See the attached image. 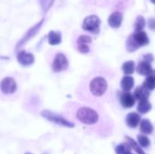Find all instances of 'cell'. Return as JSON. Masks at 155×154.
Returning a JSON list of instances; mask_svg holds the SVG:
<instances>
[{
  "label": "cell",
  "mask_w": 155,
  "mask_h": 154,
  "mask_svg": "<svg viewBox=\"0 0 155 154\" xmlns=\"http://www.w3.org/2000/svg\"><path fill=\"white\" fill-rule=\"evenodd\" d=\"M87 90L94 97H102L108 90L107 80L102 75H95L86 78L80 83L78 91Z\"/></svg>",
  "instance_id": "1"
},
{
  "label": "cell",
  "mask_w": 155,
  "mask_h": 154,
  "mask_svg": "<svg viewBox=\"0 0 155 154\" xmlns=\"http://www.w3.org/2000/svg\"><path fill=\"white\" fill-rule=\"evenodd\" d=\"M45 59L51 71L54 74L65 72L69 67L68 58L61 51L54 49L48 50L45 54Z\"/></svg>",
  "instance_id": "2"
},
{
  "label": "cell",
  "mask_w": 155,
  "mask_h": 154,
  "mask_svg": "<svg viewBox=\"0 0 155 154\" xmlns=\"http://www.w3.org/2000/svg\"><path fill=\"white\" fill-rule=\"evenodd\" d=\"M18 80L13 75H6L0 80V95L9 98L14 97L19 91Z\"/></svg>",
  "instance_id": "3"
},
{
  "label": "cell",
  "mask_w": 155,
  "mask_h": 154,
  "mask_svg": "<svg viewBox=\"0 0 155 154\" xmlns=\"http://www.w3.org/2000/svg\"><path fill=\"white\" fill-rule=\"evenodd\" d=\"M75 117L84 124H94L99 120V115L96 111L92 108L82 106L75 112Z\"/></svg>",
  "instance_id": "4"
},
{
  "label": "cell",
  "mask_w": 155,
  "mask_h": 154,
  "mask_svg": "<svg viewBox=\"0 0 155 154\" xmlns=\"http://www.w3.org/2000/svg\"><path fill=\"white\" fill-rule=\"evenodd\" d=\"M100 25H101V20L100 18L95 15H88L84 18L82 27L84 30L92 33V34H98L100 31Z\"/></svg>",
  "instance_id": "5"
},
{
  "label": "cell",
  "mask_w": 155,
  "mask_h": 154,
  "mask_svg": "<svg viewBox=\"0 0 155 154\" xmlns=\"http://www.w3.org/2000/svg\"><path fill=\"white\" fill-rule=\"evenodd\" d=\"M41 115L45 118L46 120L52 122V123H54L56 124H59V125H62V126H64V127H69V128H73L74 126V124L69 121H67L66 119H64V117H62L61 115L59 114H56L51 111H48V110H44L42 113H41Z\"/></svg>",
  "instance_id": "6"
},
{
  "label": "cell",
  "mask_w": 155,
  "mask_h": 154,
  "mask_svg": "<svg viewBox=\"0 0 155 154\" xmlns=\"http://www.w3.org/2000/svg\"><path fill=\"white\" fill-rule=\"evenodd\" d=\"M44 22H45V19L43 18L39 23H37L36 25H33L25 34H24V36L20 39V41L16 44V46H15V50H18L19 48H21V47H23L26 43H27V41H29L31 38H33L38 32H39V30L41 29V27H42V25H43V24H44Z\"/></svg>",
  "instance_id": "7"
},
{
  "label": "cell",
  "mask_w": 155,
  "mask_h": 154,
  "mask_svg": "<svg viewBox=\"0 0 155 154\" xmlns=\"http://www.w3.org/2000/svg\"><path fill=\"white\" fill-rule=\"evenodd\" d=\"M16 60L19 64L24 67H28L34 64L35 58L32 53L26 52L23 49H20L16 52Z\"/></svg>",
  "instance_id": "8"
},
{
  "label": "cell",
  "mask_w": 155,
  "mask_h": 154,
  "mask_svg": "<svg viewBox=\"0 0 155 154\" xmlns=\"http://www.w3.org/2000/svg\"><path fill=\"white\" fill-rule=\"evenodd\" d=\"M134 43L136 44V45L138 47H141V46H144V45H147L149 44V38H148V35L147 34L144 32V31H135L134 34H131Z\"/></svg>",
  "instance_id": "9"
},
{
  "label": "cell",
  "mask_w": 155,
  "mask_h": 154,
  "mask_svg": "<svg viewBox=\"0 0 155 154\" xmlns=\"http://www.w3.org/2000/svg\"><path fill=\"white\" fill-rule=\"evenodd\" d=\"M135 97L129 92H124L121 94L120 102L124 108H132L135 104Z\"/></svg>",
  "instance_id": "10"
},
{
  "label": "cell",
  "mask_w": 155,
  "mask_h": 154,
  "mask_svg": "<svg viewBox=\"0 0 155 154\" xmlns=\"http://www.w3.org/2000/svg\"><path fill=\"white\" fill-rule=\"evenodd\" d=\"M124 15L121 12H114L108 18V24L112 28H119L122 25Z\"/></svg>",
  "instance_id": "11"
},
{
  "label": "cell",
  "mask_w": 155,
  "mask_h": 154,
  "mask_svg": "<svg viewBox=\"0 0 155 154\" xmlns=\"http://www.w3.org/2000/svg\"><path fill=\"white\" fill-rule=\"evenodd\" d=\"M153 67H152V65H151V63L143 60L142 62H140V63L138 64V66H137V73H138L139 74L148 76V75H150L151 74H153Z\"/></svg>",
  "instance_id": "12"
},
{
  "label": "cell",
  "mask_w": 155,
  "mask_h": 154,
  "mask_svg": "<svg viewBox=\"0 0 155 154\" xmlns=\"http://www.w3.org/2000/svg\"><path fill=\"white\" fill-rule=\"evenodd\" d=\"M134 95L135 97V99L142 101V100H147L150 96V91L148 89H146L143 85L142 86H138L134 93Z\"/></svg>",
  "instance_id": "13"
},
{
  "label": "cell",
  "mask_w": 155,
  "mask_h": 154,
  "mask_svg": "<svg viewBox=\"0 0 155 154\" xmlns=\"http://www.w3.org/2000/svg\"><path fill=\"white\" fill-rule=\"evenodd\" d=\"M47 40L51 45H58L62 42V34L60 32L50 31L47 34Z\"/></svg>",
  "instance_id": "14"
},
{
  "label": "cell",
  "mask_w": 155,
  "mask_h": 154,
  "mask_svg": "<svg viewBox=\"0 0 155 154\" xmlns=\"http://www.w3.org/2000/svg\"><path fill=\"white\" fill-rule=\"evenodd\" d=\"M141 123V116L136 113H130L126 116V123L131 128H135Z\"/></svg>",
  "instance_id": "15"
},
{
  "label": "cell",
  "mask_w": 155,
  "mask_h": 154,
  "mask_svg": "<svg viewBox=\"0 0 155 154\" xmlns=\"http://www.w3.org/2000/svg\"><path fill=\"white\" fill-rule=\"evenodd\" d=\"M134 79L131 75H125L121 81V87L124 92H129L134 88Z\"/></svg>",
  "instance_id": "16"
},
{
  "label": "cell",
  "mask_w": 155,
  "mask_h": 154,
  "mask_svg": "<svg viewBox=\"0 0 155 154\" xmlns=\"http://www.w3.org/2000/svg\"><path fill=\"white\" fill-rule=\"evenodd\" d=\"M152 109V104L150 103V102L147 100H142V101H139V103H138V106H137V110L140 113L142 114H145L147 113L148 112H150Z\"/></svg>",
  "instance_id": "17"
},
{
  "label": "cell",
  "mask_w": 155,
  "mask_h": 154,
  "mask_svg": "<svg viewBox=\"0 0 155 154\" xmlns=\"http://www.w3.org/2000/svg\"><path fill=\"white\" fill-rule=\"evenodd\" d=\"M143 85L148 89L149 91H153L155 89V70H153V74H151L150 75H148L146 77V79L144 80Z\"/></svg>",
  "instance_id": "18"
},
{
  "label": "cell",
  "mask_w": 155,
  "mask_h": 154,
  "mask_svg": "<svg viewBox=\"0 0 155 154\" xmlns=\"http://www.w3.org/2000/svg\"><path fill=\"white\" fill-rule=\"evenodd\" d=\"M140 130L144 134H151L153 131V124L151 123V122L149 120L144 119L141 122Z\"/></svg>",
  "instance_id": "19"
},
{
  "label": "cell",
  "mask_w": 155,
  "mask_h": 154,
  "mask_svg": "<svg viewBox=\"0 0 155 154\" xmlns=\"http://www.w3.org/2000/svg\"><path fill=\"white\" fill-rule=\"evenodd\" d=\"M135 69V64L134 61H127L123 64V71L125 75H131Z\"/></svg>",
  "instance_id": "20"
},
{
  "label": "cell",
  "mask_w": 155,
  "mask_h": 154,
  "mask_svg": "<svg viewBox=\"0 0 155 154\" xmlns=\"http://www.w3.org/2000/svg\"><path fill=\"white\" fill-rule=\"evenodd\" d=\"M145 25H146V21H145L144 17L142 16V15H139L136 18L135 23H134V29H135V31H142V30H143V28L145 27Z\"/></svg>",
  "instance_id": "21"
},
{
  "label": "cell",
  "mask_w": 155,
  "mask_h": 154,
  "mask_svg": "<svg viewBox=\"0 0 155 154\" xmlns=\"http://www.w3.org/2000/svg\"><path fill=\"white\" fill-rule=\"evenodd\" d=\"M132 148L129 145V143H125V144H120L115 148V152L116 154H125L128 152H131Z\"/></svg>",
  "instance_id": "22"
},
{
  "label": "cell",
  "mask_w": 155,
  "mask_h": 154,
  "mask_svg": "<svg viewBox=\"0 0 155 154\" xmlns=\"http://www.w3.org/2000/svg\"><path fill=\"white\" fill-rule=\"evenodd\" d=\"M126 141L128 142V143H129V145L131 146V148L132 149H134L136 152L138 154H145V152L137 145V143L134 142V139H132V138H130V137H126Z\"/></svg>",
  "instance_id": "23"
},
{
  "label": "cell",
  "mask_w": 155,
  "mask_h": 154,
  "mask_svg": "<svg viewBox=\"0 0 155 154\" xmlns=\"http://www.w3.org/2000/svg\"><path fill=\"white\" fill-rule=\"evenodd\" d=\"M54 1V0H39L41 7H42V10H43L44 13H46L49 10V8L52 6Z\"/></svg>",
  "instance_id": "24"
},
{
  "label": "cell",
  "mask_w": 155,
  "mask_h": 154,
  "mask_svg": "<svg viewBox=\"0 0 155 154\" xmlns=\"http://www.w3.org/2000/svg\"><path fill=\"white\" fill-rule=\"evenodd\" d=\"M138 143L143 147H148L150 145V140L145 135H139L138 136Z\"/></svg>",
  "instance_id": "25"
},
{
  "label": "cell",
  "mask_w": 155,
  "mask_h": 154,
  "mask_svg": "<svg viewBox=\"0 0 155 154\" xmlns=\"http://www.w3.org/2000/svg\"><path fill=\"white\" fill-rule=\"evenodd\" d=\"M148 26L150 29L155 30V18H150L148 20Z\"/></svg>",
  "instance_id": "26"
},
{
  "label": "cell",
  "mask_w": 155,
  "mask_h": 154,
  "mask_svg": "<svg viewBox=\"0 0 155 154\" xmlns=\"http://www.w3.org/2000/svg\"><path fill=\"white\" fill-rule=\"evenodd\" d=\"M143 60H144V61H147V62H149V63H152V62L153 61V54H147L143 55Z\"/></svg>",
  "instance_id": "27"
},
{
  "label": "cell",
  "mask_w": 155,
  "mask_h": 154,
  "mask_svg": "<svg viewBox=\"0 0 155 154\" xmlns=\"http://www.w3.org/2000/svg\"><path fill=\"white\" fill-rule=\"evenodd\" d=\"M151 2H152L153 4H154L155 5V0H151Z\"/></svg>",
  "instance_id": "28"
},
{
  "label": "cell",
  "mask_w": 155,
  "mask_h": 154,
  "mask_svg": "<svg viewBox=\"0 0 155 154\" xmlns=\"http://www.w3.org/2000/svg\"><path fill=\"white\" fill-rule=\"evenodd\" d=\"M125 154H133V153H132L131 152H126V153H125Z\"/></svg>",
  "instance_id": "29"
}]
</instances>
